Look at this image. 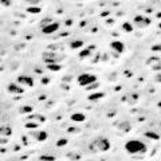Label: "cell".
<instances>
[{
    "instance_id": "obj_1",
    "label": "cell",
    "mask_w": 161,
    "mask_h": 161,
    "mask_svg": "<svg viewBox=\"0 0 161 161\" xmlns=\"http://www.w3.org/2000/svg\"><path fill=\"white\" fill-rule=\"evenodd\" d=\"M125 150L133 156H142L146 153V145L141 140H129L125 142Z\"/></svg>"
},
{
    "instance_id": "obj_2",
    "label": "cell",
    "mask_w": 161,
    "mask_h": 161,
    "mask_svg": "<svg viewBox=\"0 0 161 161\" xmlns=\"http://www.w3.org/2000/svg\"><path fill=\"white\" fill-rule=\"evenodd\" d=\"M110 141L107 140L106 137H95L90 144H89V149H90L93 153H97V152H107L110 149Z\"/></svg>"
},
{
    "instance_id": "obj_3",
    "label": "cell",
    "mask_w": 161,
    "mask_h": 161,
    "mask_svg": "<svg viewBox=\"0 0 161 161\" xmlns=\"http://www.w3.org/2000/svg\"><path fill=\"white\" fill-rule=\"evenodd\" d=\"M77 80H78V85L82 86V87H86V86L91 85V83L97 82V77L94 75V74H89V73H82L78 75V78H77Z\"/></svg>"
},
{
    "instance_id": "obj_4",
    "label": "cell",
    "mask_w": 161,
    "mask_h": 161,
    "mask_svg": "<svg viewBox=\"0 0 161 161\" xmlns=\"http://www.w3.org/2000/svg\"><path fill=\"white\" fill-rule=\"evenodd\" d=\"M61 55H58L57 52H52V51H46L42 54V59L46 63H59L62 61L61 59Z\"/></svg>"
},
{
    "instance_id": "obj_5",
    "label": "cell",
    "mask_w": 161,
    "mask_h": 161,
    "mask_svg": "<svg viewBox=\"0 0 161 161\" xmlns=\"http://www.w3.org/2000/svg\"><path fill=\"white\" fill-rule=\"evenodd\" d=\"M152 23V20L148 16H144V15H136L134 19H133V24L138 28H145Z\"/></svg>"
},
{
    "instance_id": "obj_6",
    "label": "cell",
    "mask_w": 161,
    "mask_h": 161,
    "mask_svg": "<svg viewBox=\"0 0 161 161\" xmlns=\"http://www.w3.org/2000/svg\"><path fill=\"white\" fill-rule=\"evenodd\" d=\"M61 28V24L58 23V21H51L50 24H47V26L42 27V32L46 34V35H51V34L57 32L58 30Z\"/></svg>"
},
{
    "instance_id": "obj_7",
    "label": "cell",
    "mask_w": 161,
    "mask_h": 161,
    "mask_svg": "<svg viewBox=\"0 0 161 161\" xmlns=\"http://www.w3.org/2000/svg\"><path fill=\"white\" fill-rule=\"evenodd\" d=\"M146 64L150 67L152 70H154V71H161V59L160 58H157V57H150L149 59L146 61Z\"/></svg>"
},
{
    "instance_id": "obj_8",
    "label": "cell",
    "mask_w": 161,
    "mask_h": 161,
    "mask_svg": "<svg viewBox=\"0 0 161 161\" xmlns=\"http://www.w3.org/2000/svg\"><path fill=\"white\" fill-rule=\"evenodd\" d=\"M16 82L19 83V85L27 86V87H32V86L35 85L34 78H32V77H28V75H19L16 78Z\"/></svg>"
},
{
    "instance_id": "obj_9",
    "label": "cell",
    "mask_w": 161,
    "mask_h": 161,
    "mask_svg": "<svg viewBox=\"0 0 161 161\" xmlns=\"http://www.w3.org/2000/svg\"><path fill=\"white\" fill-rule=\"evenodd\" d=\"M7 91L11 93V94H23L24 89L21 87V86L18 82H12V83H10V85H8Z\"/></svg>"
},
{
    "instance_id": "obj_10",
    "label": "cell",
    "mask_w": 161,
    "mask_h": 161,
    "mask_svg": "<svg viewBox=\"0 0 161 161\" xmlns=\"http://www.w3.org/2000/svg\"><path fill=\"white\" fill-rule=\"evenodd\" d=\"M110 48L113 51H116L117 54H122V52L125 51V44H123L121 40H113V42L110 43Z\"/></svg>"
},
{
    "instance_id": "obj_11",
    "label": "cell",
    "mask_w": 161,
    "mask_h": 161,
    "mask_svg": "<svg viewBox=\"0 0 161 161\" xmlns=\"http://www.w3.org/2000/svg\"><path fill=\"white\" fill-rule=\"evenodd\" d=\"M114 126H116L118 130L123 132V133H128V132L132 130V125L128 122V121H120V122H116Z\"/></svg>"
},
{
    "instance_id": "obj_12",
    "label": "cell",
    "mask_w": 161,
    "mask_h": 161,
    "mask_svg": "<svg viewBox=\"0 0 161 161\" xmlns=\"http://www.w3.org/2000/svg\"><path fill=\"white\" fill-rule=\"evenodd\" d=\"M94 46H89V47H86V48H83V50H80L79 52V58L80 59H85V58H87V57H90V55L93 54V51H94Z\"/></svg>"
},
{
    "instance_id": "obj_13",
    "label": "cell",
    "mask_w": 161,
    "mask_h": 161,
    "mask_svg": "<svg viewBox=\"0 0 161 161\" xmlns=\"http://www.w3.org/2000/svg\"><path fill=\"white\" fill-rule=\"evenodd\" d=\"M0 136H3V137H10V136H12L11 126H8V125L0 126Z\"/></svg>"
},
{
    "instance_id": "obj_14",
    "label": "cell",
    "mask_w": 161,
    "mask_h": 161,
    "mask_svg": "<svg viewBox=\"0 0 161 161\" xmlns=\"http://www.w3.org/2000/svg\"><path fill=\"white\" fill-rule=\"evenodd\" d=\"M70 118L73 122H83L86 120V116L83 113H73Z\"/></svg>"
},
{
    "instance_id": "obj_15",
    "label": "cell",
    "mask_w": 161,
    "mask_h": 161,
    "mask_svg": "<svg viewBox=\"0 0 161 161\" xmlns=\"http://www.w3.org/2000/svg\"><path fill=\"white\" fill-rule=\"evenodd\" d=\"M104 97H105V94L102 91H95V93H91V94L89 95L87 100L91 101V102H95V101L101 100V98H104Z\"/></svg>"
},
{
    "instance_id": "obj_16",
    "label": "cell",
    "mask_w": 161,
    "mask_h": 161,
    "mask_svg": "<svg viewBox=\"0 0 161 161\" xmlns=\"http://www.w3.org/2000/svg\"><path fill=\"white\" fill-rule=\"evenodd\" d=\"M83 47V40L80 39H74L70 42V48L71 50H77V48H82Z\"/></svg>"
},
{
    "instance_id": "obj_17",
    "label": "cell",
    "mask_w": 161,
    "mask_h": 161,
    "mask_svg": "<svg viewBox=\"0 0 161 161\" xmlns=\"http://www.w3.org/2000/svg\"><path fill=\"white\" fill-rule=\"evenodd\" d=\"M34 137H35L39 142H43V141H46V140H47L48 134H47V132L40 130V132H38V133H35V134H34Z\"/></svg>"
},
{
    "instance_id": "obj_18",
    "label": "cell",
    "mask_w": 161,
    "mask_h": 161,
    "mask_svg": "<svg viewBox=\"0 0 161 161\" xmlns=\"http://www.w3.org/2000/svg\"><path fill=\"white\" fill-rule=\"evenodd\" d=\"M36 121V122H39V123H42V122H44L46 118H44V116H42V114H30L28 116V121Z\"/></svg>"
},
{
    "instance_id": "obj_19",
    "label": "cell",
    "mask_w": 161,
    "mask_h": 161,
    "mask_svg": "<svg viewBox=\"0 0 161 161\" xmlns=\"http://www.w3.org/2000/svg\"><path fill=\"white\" fill-rule=\"evenodd\" d=\"M137 100H138V94H134V93H132V94H128V95H125V97H122V101H128L129 104H134Z\"/></svg>"
},
{
    "instance_id": "obj_20",
    "label": "cell",
    "mask_w": 161,
    "mask_h": 161,
    "mask_svg": "<svg viewBox=\"0 0 161 161\" xmlns=\"http://www.w3.org/2000/svg\"><path fill=\"white\" fill-rule=\"evenodd\" d=\"M39 125H40V123L36 122V121H28L27 123H24V128H26V129H31V130H32V129H38Z\"/></svg>"
},
{
    "instance_id": "obj_21",
    "label": "cell",
    "mask_w": 161,
    "mask_h": 161,
    "mask_svg": "<svg viewBox=\"0 0 161 161\" xmlns=\"http://www.w3.org/2000/svg\"><path fill=\"white\" fill-rule=\"evenodd\" d=\"M47 64V69L50 70V71H59V70H62V66L59 63H46Z\"/></svg>"
},
{
    "instance_id": "obj_22",
    "label": "cell",
    "mask_w": 161,
    "mask_h": 161,
    "mask_svg": "<svg viewBox=\"0 0 161 161\" xmlns=\"http://www.w3.org/2000/svg\"><path fill=\"white\" fill-rule=\"evenodd\" d=\"M67 157L73 161H79L80 159H82V156H80L79 153H75V152H70V153H67Z\"/></svg>"
},
{
    "instance_id": "obj_23",
    "label": "cell",
    "mask_w": 161,
    "mask_h": 161,
    "mask_svg": "<svg viewBox=\"0 0 161 161\" xmlns=\"http://www.w3.org/2000/svg\"><path fill=\"white\" fill-rule=\"evenodd\" d=\"M40 7H38V5H30L28 8H27V12H28V14H40Z\"/></svg>"
},
{
    "instance_id": "obj_24",
    "label": "cell",
    "mask_w": 161,
    "mask_h": 161,
    "mask_svg": "<svg viewBox=\"0 0 161 161\" xmlns=\"http://www.w3.org/2000/svg\"><path fill=\"white\" fill-rule=\"evenodd\" d=\"M32 106H30V105H24V106H21L19 109V113L21 114H27V113H32Z\"/></svg>"
},
{
    "instance_id": "obj_25",
    "label": "cell",
    "mask_w": 161,
    "mask_h": 161,
    "mask_svg": "<svg viewBox=\"0 0 161 161\" xmlns=\"http://www.w3.org/2000/svg\"><path fill=\"white\" fill-rule=\"evenodd\" d=\"M144 136H145V137H148V138H150V140H159V138H160V136L157 134V133H154V132H145Z\"/></svg>"
},
{
    "instance_id": "obj_26",
    "label": "cell",
    "mask_w": 161,
    "mask_h": 161,
    "mask_svg": "<svg viewBox=\"0 0 161 161\" xmlns=\"http://www.w3.org/2000/svg\"><path fill=\"white\" fill-rule=\"evenodd\" d=\"M122 30L125 31V32H132V31L134 30V28H133V26H132L130 23H129V21H125V23L122 24Z\"/></svg>"
},
{
    "instance_id": "obj_27",
    "label": "cell",
    "mask_w": 161,
    "mask_h": 161,
    "mask_svg": "<svg viewBox=\"0 0 161 161\" xmlns=\"http://www.w3.org/2000/svg\"><path fill=\"white\" fill-rule=\"evenodd\" d=\"M67 142H69L67 138H59V140L57 141V146L58 148H63V146H66V145H67Z\"/></svg>"
},
{
    "instance_id": "obj_28",
    "label": "cell",
    "mask_w": 161,
    "mask_h": 161,
    "mask_svg": "<svg viewBox=\"0 0 161 161\" xmlns=\"http://www.w3.org/2000/svg\"><path fill=\"white\" fill-rule=\"evenodd\" d=\"M40 161H55V157L50 156V154H43L40 156Z\"/></svg>"
},
{
    "instance_id": "obj_29",
    "label": "cell",
    "mask_w": 161,
    "mask_h": 161,
    "mask_svg": "<svg viewBox=\"0 0 161 161\" xmlns=\"http://www.w3.org/2000/svg\"><path fill=\"white\" fill-rule=\"evenodd\" d=\"M98 86H100V83H98V82H94V83H91V85L86 86V89H87V91H91V90H95Z\"/></svg>"
},
{
    "instance_id": "obj_30",
    "label": "cell",
    "mask_w": 161,
    "mask_h": 161,
    "mask_svg": "<svg viewBox=\"0 0 161 161\" xmlns=\"http://www.w3.org/2000/svg\"><path fill=\"white\" fill-rule=\"evenodd\" d=\"M67 132H69L70 134H74V133H79L80 129L79 128H74V126H70V128L67 129Z\"/></svg>"
},
{
    "instance_id": "obj_31",
    "label": "cell",
    "mask_w": 161,
    "mask_h": 161,
    "mask_svg": "<svg viewBox=\"0 0 161 161\" xmlns=\"http://www.w3.org/2000/svg\"><path fill=\"white\" fill-rule=\"evenodd\" d=\"M51 19L50 18H46V19H43L42 21H40V27H44V26H47V24H50L51 23Z\"/></svg>"
},
{
    "instance_id": "obj_32",
    "label": "cell",
    "mask_w": 161,
    "mask_h": 161,
    "mask_svg": "<svg viewBox=\"0 0 161 161\" xmlns=\"http://www.w3.org/2000/svg\"><path fill=\"white\" fill-rule=\"evenodd\" d=\"M40 2H42V0H26V3L30 5H38Z\"/></svg>"
},
{
    "instance_id": "obj_33",
    "label": "cell",
    "mask_w": 161,
    "mask_h": 161,
    "mask_svg": "<svg viewBox=\"0 0 161 161\" xmlns=\"http://www.w3.org/2000/svg\"><path fill=\"white\" fill-rule=\"evenodd\" d=\"M0 4L4 7H10L11 5V0H0Z\"/></svg>"
},
{
    "instance_id": "obj_34",
    "label": "cell",
    "mask_w": 161,
    "mask_h": 161,
    "mask_svg": "<svg viewBox=\"0 0 161 161\" xmlns=\"http://www.w3.org/2000/svg\"><path fill=\"white\" fill-rule=\"evenodd\" d=\"M8 144V137H3L2 136V138H0V145H7Z\"/></svg>"
},
{
    "instance_id": "obj_35",
    "label": "cell",
    "mask_w": 161,
    "mask_h": 161,
    "mask_svg": "<svg viewBox=\"0 0 161 161\" xmlns=\"http://www.w3.org/2000/svg\"><path fill=\"white\" fill-rule=\"evenodd\" d=\"M40 82H42V85H48V83H50V78H47V77H43Z\"/></svg>"
},
{
    "instance_id": "obj_36",
    "label": "cell",
    "mask_w": 161,
    "mask_h": 161,
    "mask_svg": "<svg viewBox=\"0 0 161 161\" xmlns=\"http://www.w3.org/2000/svg\"><path fill=\"white\" fill-rule=\"evenodd\" d=\"M152 51H161V44H154V46H152Z\"/></svg>"
},
{
    "instance_id": "obj_37",
    "label": "cell",
    "mask_w": 161,
    "mask_h": 161,
    "mask_svg": "<svg viewBox=\"0 0 161 161\" xmlns=\"http://www.w3.org/2000/svg\"><path fill=\"white\" fill-rule=\"evenodd\" d=\"M154 80H156V82H160V83H161V71H159V73L156 74V77H154Z\"/></svg>"
},
{
    "instance_id": "obj_38",
    "label": "cell",
    "mask_w": 161,
    "mask_h": 161,
    "mask_svg": "<svg viewBox=\"0 0 161 161\" xmlns=\"http://www.w3.org/2000/svg\"><path fill=\"white\" fill-rule=\"evenodd\" d=\"M21 140H23V145H28V140H27L26 136H23V137H21Z\"/></svg>"
},
{
    "instance_id": "obj_39",
    "label": "cell",
    "mask_w": 161,
    "mask_h": 161,
    "mask_svg": "<svg viewBox=\"0 0 161 161\" xmlns=\"http://www.w3.org/2000/svg\"><path fill=\"white\" fill-rule=\"evenodd\" d=\"M63 79H64V82H70V80H71V75L70 77H64Z\"/></svg>"
},
{
    "instance_id": "obj_40",
    "label": "cell",
    "mask_w": 161,
    "mask_h": 161,
    "mask_svg": "<svg viewBox=\"0 0 161 161\" xmlns=\"http://www.w3.org/2000/svg\"><path fill=\"white\" fill-rule=\"evenodd\" d=\"M71 24H73V20H66V26H71Z\"/></svg>"
},
{
    "instance_id": "obj_41",
    "label": "cell",
    "mask_w": 161,
    "mask_h": 161,
    "mask_svg": "<svg viewBox=\"0 0 161 161\" xmlns=\"http://www.w3.org/2000/svg\"><path fill=\"white\" fill-rule=\"evenodd\" d=\"M35 73L36 74H42V70H40V69H35Z\"/></svg>"
},
{
    "instance_id": "obj_42",
    "label": "cell",
    "mask_w": 161,
    "mask_h": 161,
    "mask_svg": "<svg viewBox=\"0 0 161 161\" xmlns=\"http://www.w3.org/2000/svg\"><path fill=\"white\" fill-rule=\"evenodd\" d=\"M5 152H7V149H5V148H4V149H0V153H5Z\"/></svg>"
},
{
    "instance_id": "obj_43",
    "label": "cell",
    "mask_w": 161,
    "mask_h": 161,
    "mask_svg": "<svg viewBox=\"0 0 161 161\" xmlns=\"http://www.w3.org/2000/svg\"><path fill=\"white\" fill-rule=\"evenodd\" d=\"M160 27H161V24H160Z\"/></svg>"
}]
</instances>
